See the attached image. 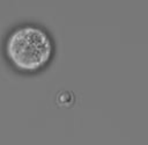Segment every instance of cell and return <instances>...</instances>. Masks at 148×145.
I'll return each instance as SVG.
<instances>
[{
    "label": "cell",
    "instance_id": "cell-1",
    "mask_svg": "<svg viewBox=\"0 0 148 145\" xmlns=\"http://www.w3.org/2000/svg\"><path fill=\"white\" fill-rule=\"evenodd\" d=\"M3 56L20 74L32 75L45 71L57 52L54 37L39 23L25 22L13 27L3 41Z\"/></svg>",
    "mask_w": 148,
    "mask_h": 145
}]
</instances>
